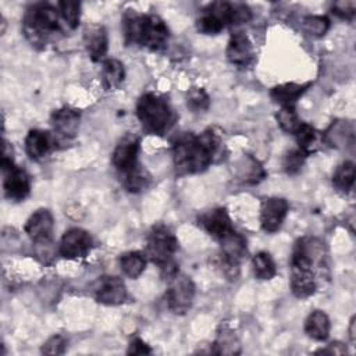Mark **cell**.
Instances as JSON below:
<instances>
[{"label":"cell","instance_id":"cell-1","mask_svg":"<svg viewBox=\"0 0 356 356\" xmlns=\"http://www.w3.org/2000/svg\"><path fill=\"white\" fill-rule=\"evenodd\" d=\"M221 146L220 136L210 128L196 135L185 132L172 143V161L179 175L196 174L206 170Z\"/></svg>","mask_w":356,"mask_h":356},{"label":"cell","instance_id":"cell-2","mask_svg":"<svg viewBox=\"0 0 356 356\" xmlns=\"http://www.w3.org/2000/svg\"><path fill=\"white\" fill-rule=\"evenodd\" d=\"M324 243L316 238L299 239L291 256V289L296 298H307L317 289L314 267H323Z\"/></svg>","mask_w":356,"mask_h":356},{"label":"cell","instance_id":"cell-3","mask_svg":"<svg viewBox=\"0 0 356 356\" xmlns=\"http://www.w3.org/2000/svg\"><path fill=\"white\" fill-rule=\"evenodd\" d=\"M122 33L127 44H139L150 50H160L170 38V31L160 17L136 11L124 14Z\"/></svg>","mask_w":356,"mask_h":356},{"label":"cell","instance_id":"cell-4","mask_svg":"<svg viewBox=\"0 0 356 356\" xmlns=\"http://www.w3.org/2000/svg\"><path fill=\"white\" fill-rule=\"evenodd\" d=\"M64 26L67 25L60 11L49 3L32 4L22 21L24 33L33 46H44L51 38L63 33Z\"/></svg>","mask_w":356,"mask_h":356},{"label":"cell","instance_id":"cell-5","mask_svg":"<svg viewBox=\"0 0 356 356\" xmlns=\"http://www.w3.org/2000/svg\"><path fill=\"white\" fill-rule=\"evenodd\" d=\"M178 250V241L171 229L163 224L154 225L146 239V257L152 263L157 264L161 270L163 277L170 280L178 273L177 264L174 263V254Z\"/></svg>","mask_w":356,"mask_h":356},{"label":"cell","instance_id":"cell-6","mask_svg":"<svg viewBox=\"0 0 356 356\" xmlns=\"http://www.w3.org/2000/svg\"><path fill=\"white\" fill-rule=\"evenodd\" d=\"M136 115L146 132L165 134L174 124V113L168 102L156 93L143 95L136 104Z\"/></svg>","mask_w":356,"mask_h":356},{"label":"cell","instance_id":"cell-7","mask_svg":"<svg viewBox=\"0 0 356 356\" xmlns=\"http://www.w3.org/2000/svg\"><path fill=\"white\" fill-rule=\"evenodd\" d=\"M170 286L165 292V299L168 309L175 314L186 313L193 302L195 285L192 280L184 274L177 273L170 280Z\"/></svg>","mask_w":356,"mask_h":356},{"label":"cell","instance_id":"cell-8","mask_svg":"<svg viewBox=\"0 0 356 356\" xmlns=\"http://www.w3.org/2000/svg\"><path fill=\"white\" fill-rule=\"evenodd\" d=\"M92 295L96 302L107 306H117L125 302L127 288L121 278L114 275L99 277L92 285Z\"/></svg>","mask_w":356,"mask_h":356},{"label":"cell","instance_id":"cell-9","mask_svg":"<svg viewBox=\"0 0 356 356\" xmlns=\"http://www.w3.org/2000/svg\"><path fill=\"white\" fill-rule=\"evenodd\" d=\"M92 236L82 228H71L64 232L60 242V254L65 259L85 257L92 249Z\"/></svg>","mask_w":356,"mask_h":356},{"label":"cell","instance_id":"cell-10","mask_svg":"<svg viewBox=\"0 0 356 356\" xmlns=\"http://www.w3.org/2000/svg\"><path fill=\"white\" fill-rule=\"evenodd\" d=\"M288 202L282 197H270L261 203L260 224L263 231L273 234L278 231L288 214Z\"/></svg>","mask_w":356,"mask_h":356},{"label":"cell","instance_id":"cell-11","mask_svg":"<svg viewBox=\"0 0 356 356\" xmlns=\"http://www.w3.org/2000/svg\"><path fill=\"white\" fill-rule=\"evenodd\" d=\"M3 189L7 199L14 202L24 200L31 191V179L28 172L17 165L4 171Z\"/></svg>","mask_w":356,"mask_h":356},{"label":"cell","instance_id":"cell-12","mask_svg":"<svg viewBox=\"0 0 356 356\" xmlns=\"http://www.w3.org/2000/svg\"><path fill=\"white\" fill-rule=\"evenodd\" d=\"M227 58L231 64L239 68H246L252 64L254 58V51L248 35H245L243 32H235L231 35L227 46Z\"/></svg>","mask_w":356,"mask_h":356},{"label":"cell","instance_id":"cell-13","mask_svg":"<svg viewBox=\"0 0 356 356\" xmlns=\"http://www.w3.org/2000/svg\"><path fill=\"white\" fill-rule=\"evenodd\" d=\"M139 154V138L127 135L115 146L113 152V164L120 172H127L138 165Z\"/></svg>","mask_w":356,"mask_h":356},{"label":"cell","instance_id":"cell-14","mask_svg":"<svg viewBox=\"0 0 356 356\" xmlns=\"http://www.w3.org/2000/svg\"><path fill=\"white\" fill-rule=\"evenodd\" d=\"M81 114L71 107H61L51 114V125L56 136L61 139H72L79 128Z\"/></svg>","mask_w":356,"mask_h":356},{"label":"cell","instance_id":"cell-15","mask_svg":"<svg viewBox=\"0 0 356 356\" xmlns=\"http://www.w3.org/2000/svg\"><path fill=\"white\" fill-rule=\"evenodd\" d=\"M53 216L47 209H39L31 214L25 224V232L38 243H46L51 238L53 232Z\"/></svg>","mask_w":356,"mask_h":356},{"label":"cell","instance_id":"cell-16","mask_svg":"<svg viewBox=\"0 0 356 356\" xmlns=\"http://www.w3.org/2000/svg\"><path fill=\"white\" fill-rule=\"evenodd\" d=\"M199 224L209 235H211L217 241H220L222 236L234 229L231 218L224 207H217L206 211L199 217Z\"/></svg>","mask_w":356,"mask_h":356},{"label":"cell","instance_id":"cell-17","mask_svg":"<svg viewBox=\"0 0 356 356\" xmlns=\"http://www.w3.org/2000/svg\"><path fill=\"white\" fill-rule=\"evenodd\" d=\"M83 43L89 57L93 61H100L107 53V31L103 25L93 24L88 25L83 31Z\"/></svg>","mask_w":356,"mask_h":356},{"label":"cell","instance_id":"cell-18","mask_svg":"<svg viewBox=\"0 0 356 356\" xmlns=\"http://www.w3.org/2000/svg\"><path fill=\"white\" fill-rule=\"evenodd\" d=\"M54 145L56 136L42 129H31L25 138L26 154L33 160H39L47 156Z\"/></svg>","mask_w":356,"mask_h":356},{"label":"cell","instance_id":"cell-19","mask_svg":"<svg viewBox=\"0 0 356 356\" xmlns=\"http://www.w3.org/2000/svg\"><path fill=\"white\" fill-rule=\"evenodd\" d=\"M293 135L296 138L298 149L302 150L306 156L317 152L324 140L323 135L316 128H313L306 122H300L296 131L293 132Z\"/></svg>","mask_w":356,"mask_h":356},{"label":"cell","instance_id":"cell-20","mask_svg":"<svg viewBox=\"0 0 356 356\" xmlns=\"http://www.w3.org/2000/svg\"><path fill=\"white\" fill-rule=\"evenodd\" d=\"M309 86H310V82H307V83H293V82L282 83V85L273 88L270 92V96L275 103L281 104V107H284V106L295 107V103L307 90Z\"/></svg>","mask_w":356,"mask_h":356},{"label":"cell","instance_id":"cell-21","mask_svg":"<svg viewBox=\"0 0 356 356\" xmlns=\"http://www.w3.org/2000/svg\"><path fill=\"white\" fill-rule=\"evenodd\" d=\"M330 318L321 310L312 312L305 320V332L316 341H325L330 334Z\"/></svg>","mask_w":356,"mask_h":356},{"label":"cell","instance_id":"cell-22","mask_svg":"<svg viewBox=\"0 0 356 356\" xmlns=\"http://www.w3.org/2000/svg\"><path fill=\"white\" fill-rule=\"evenodd\" d=\"M125 78V70L124 65L115 60V58H107L103 63V70H102V81L103 86L107 90H114L117 89Z\"/></svg>","mask_w":356,"mask_h":356},{"label":"cell","instance_id":"cell-23","mask_svg":"<svg viewBox=\"0 0 356 356\" xmlns=\"http://www.w3.org/2000/svg\"><path fill=\"white\" fill-rule=\"evenodd\" d=\"M218 242L221 245V253L227 254L231 259L239 261L246 254V239L235 229L228 232Z\"/></svg>","mask_w":356,"mask_h":356},{"label":"cell","instance_id":"cell-24","mask_svg":"<svg viewBox=\"0 0 356 356\" xmlns=\"http://www.w3.org/2000/svg\"><path fill=\"white\" fill-rule=\"evenodd\" d=\"M122 273L129 278H138L146 267V254L142 252H127L120 257Z\"/></svg>","mask_w":356,"mask_h":356},{"label":"cell","instance_id":"cell-25","mask_svg":"<svg viewBox=\"0 0 356 356\" xmlns=\"http://www.w3.org/2000/svg\"><path fill=\"white\" fill-rule=\"evenodd\" d=\"M149 182H150V175L146 171V168H143L140 164H138L134 168H131L129 171L124 172L122 184H124L125 189L132 193L146 189Z\"/></svg>","mask_w":356,"mask_h":356},{"label":"cell","instance_id":"cell-26","mask_svg":"<svg viewBox=\"0 0 356 356\" xmlns=\"http://www.w3.org/2000/svg\"><path fill=\"white\" fill-rule=\"evenodd\" d=\"M356 177V168L352 161L342 163L332 175V184L334 186L341 192H349L353 188Z\"/></svg>","mask_w":356,"mask_h":356},{"label":"cell","instance_id":"cell-27","mask_svg":"<svg viewBox=\"0 0 356 356\" xmlns=\"http://www.w3.org/2000/svg\"><path fill=\"white\" fill-rule=\"evenodd\" d=\"M252 266H253V273L259 280H271L277 274L275 263L270 256V253L267 252L256 253L252 259Z\"/></svg>","mask_w":356,"mask_h":356},{"label":"cell","instance_id":"cell-28","mask_svg":"<svg viewBox=\"0 0 356 356\" xmlns=\"http://www.w3.org/2000/svg\"><path fill=\"white\" fill-rule=\"evenodd\" d=\"M196 28L204 35H217L225 28V24L214 13L204 8L203 14L196 21Z\"/></svg>","mask_w":356,"mask_h":356},{"label":"cell","instance_id":"cell-29","mask_svg":"<svg viewBox=\"0 0 356 356\" xmlns=\"http://www.w3.org/2000/svg\"><path fill=\"white\" fill-rule=\"evenodd\" d=\"M57 7L67 28L75 29L78 26L79 17H81V3L65 0V1H58Z\"/></svg>","mask_w":356,"mask_h":356},{"label":"cell","instance_id":"cell-30","mask_svg":"<svg viewBox=\"0 0 356 356\" xmlns=\"http://www.w3.org/2000/svg\"><path fill=\"white\" fill-rule=\"evenodd\" d=\"M264 175L266 172L260 165V163L252 157H248L245 160V165L241 167L239 178H242V181L248 184H257L259 181L263 179Z\"/></svg>","mask_w":356,"mask_h":356},{"label":"cell","instance_id":"cell-31","mask_svg":"<svg viewBox=\"0 0 356 356\" xmlns=\"http://www.w3.org/2000/svg\"><path fill=\"white\" fill-rule=\"evenodd\" d=\"M302 26L312 36H323L330 28V19L325 15H307L303 18Z\"/></svg>","mask_w":356,"mask_h":356},{"label":"cell","instance_id":"cell-32","mask_svg":"<svg viewBox=\"0 0 356 356\" xmlns=\"http://www.w3.org/2000/svg\"><path fill=\"white\" fill-rule=\"evenodd\" d=\"M353 138V131L352 129H346V124L345 122H334L330 129L325 132V140L331 145V146H341L345 145L348 142L346 138Z\"/></svg>","mask_w":356,"mask_h":356},{"label":"cell","instance_id":"cell-33","mask_svg":"<svg viewBox=\"0 0 356 356\" xmlns=\"http://www.w3.org/2000/svg\"><path fill=\"white\" fill-rule=\"evenodd\" d=\"M210 99L209 95L202 88H192L186 95V106L193 113H200L209 108Z\"/></svg>","mask_w":356,"mask_h":356},{"label":"cell","instance_id":"cell-34","mask_svg":"<svg viewBox=\"0 0 356 356\" xmlns=\"http://www.w3.org/2000/svg\"><path fill=\"white\" fill-rule=\"evenodd\" d=\"M277 121L285 132H291V134H293L300 124L299 117L295 111V107H292V106L281 107L280 111L277 113Z\"/></svg>","mask_w":356,"mask_h":356},{"label":"cell","instance_id":"cell-35","mask_svg":"<svg viewBox=\"0 0 356 356\" xmlns=\"http://www.w3.org/2000/svg\"><path fill=\"white\" fill-rule=\"evenodd\" d=\"M214 264L225 278H228L231 281H235L238 278V275H239V261L238 260L231 259L224 253H220L216 257Z\"/></svg>","mask_w":356,"mask_h":356},{"label":"cell","instance_id":"cell-36","mask_svg":"<svg viewBox=\"0 0 356 356\" xmlns=\"http://www.w3.org/2000/svg\"><path fill=\"white\" fill-rule=\"evenodd\" d=\"M306 157L307 156L299 149H293V150L288 152L284 157V170L288 174H296L302 168Z\"/></svg>","mask_w":356,"mask_h":356},{"label":"cell","instance_id":"cell-37","mask_svg":"<svg viewBox=\"0 0 356 356\" xmlns=\"http://www.w3.org/2000/svg\"><path fill=\"white\" fill-rule=\"evenodd\" d=\"M67 341L61 335H53L46 341L42 348V353L44 355H63L65 352Z\"/></svg>","mask_w":356,"mask_h":356},{"label":"cell","instance_id":"cell-38","mask_svg":"<svg viewBox=\"0 0 356 356\" xmlns=\"http://www.w3.org/2000/svg\"><path fill=\"white\" fill-rule=\"evenodd\" d=\"M356 11L355 0H342L332 4V13L342 19H352Z\"/></svg>","mask_w":356,"mask_h":356},{"label":"cell","instance_id":"cell-39","mask_svg":"<svg viewBox=\"0 0 356 356\" xmlns=\"http://www.w3.org/2000/svg\"><path fill=\"white\" fill-rule=\"evenodd\" d=\"M152 350H150V348L143 342V341H140V339H134V341H131V343H129V348H128V350H127V353L128 355H147V353H150Z\"/></svg>","mask_w":356,"mask_h":356},{"label":"cell","instance_id":"cell-40","mask_svg":"<svg viewBox=\"0 0 356 356\" xmlns=\"http://www.w3.org/2000/svg\"><path fill=\"white\" fill-rule=\"evenodd\" d=\"M346 346L341 342H332L328 345V348L325 349H320V350H316V353H328V355H342V353H346Z\"/></svg>","mask_w":356,"mask_h":356},{"label":"cell","instance_id":"cell-41","mask_svg":"<svg viewBox=\"0 0 356 356\" xmlns=\"http://www.w3.org/2000/svg\"><path fill=\"white\" fill-rule=\"evenodd\" d=\"M353 324H355V318L350 320V339L352 342H355V334H353Z\"/></svg>","mask_w":356,"mask_h":356}]
</instances>
